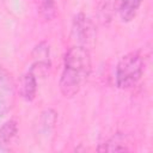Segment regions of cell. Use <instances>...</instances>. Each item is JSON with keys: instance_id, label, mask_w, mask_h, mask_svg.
<instances>
[{"instance_id": "5b68a950", "label": "cell", "mask_w": 153, "mask_h": 153, "mask_svg": "<svg viewBox=\"0 0 153 153\" xmlns=\"http://www.w3.org/2000/svg\"><path fill=\"white\" fill-rule=\"evenodd\" d=\"M18 134V123L16 120H8L0 127V149L8 151Z\"/></svg>"}, {"instance_id": "ba28073f", "label": "cell", "mask_w": 153, "mask_h": 153, "mask_svg": "<svg viewBox=\"0 0 153 153\" xmlns=\"http://www.w3.org/2000/svg\"><path fill=\"white\" fill-rule=\"evenodd\" d=\"M99 152H123V151H129V148L126 146L120 140V135L112 136L110 140H108L105 143H102L98 147Z\"/></svg>"}, {"instance_id": "277c9868", "label": "cell", "mask_w": 153, "mask_h": 153, "mask_svg": "<svg viewBox=\"0 0 153 153\" xmlns=\"http://www.w3.org/2000/svg\"><path fill=\"white\" fill-rule=\"evenodd\" d=\"M14 84L11 75L0 67V115L10 110L13 104Z\"/></svg>"}, {"instance_id": "8fae6325", "label": "cell", "mask_w": 153, "mask_h": 153, "mask_svg": "<svg viewBox=\"0 0 153 153\" xmlns=\"http://www.w3.org/2000/svg\"><path fill=\"white\" fill-rule=\"evenodd\" d=\"M115 12V2L114 0H103L99 6V19L103 23H108L111 20L112 14Z\"/></svg>"}, {"instance_id": "3957f363", "label": "cell", "mask_w": 153, "mask_h": 153, "mask_svg": "<svg viewBox=\"0 0 153 153\" xmlns=\"http://www.w3.org/2000/svg\"><path fill=\"white\" fill-rule=\"evenodd\" d=\"M72 35L74 39L79 42V45L88 49V47H92L96 41V27L93 22L84 13L76 14L73 19Z\"/></svg>"}, {"instance_id": "52a82bcc", "label": "cell", "mask_w": 153, "mask_h": 153, "mask_svg": "<svg viewBox=\"0 0 153 153\" xmlns=\"http://www.w3.org/2000/svg\"><path fill=\"white\" fill-rule=\"evenodd\" d=\"M142 0H120L118 13L122 22H130L136 16Z\"/></svg>"}, {"instance_id": "8992f818", "label": "cell", "mask_w": 153, "mask_h": 153, "mask_svg": "<svg viewBox=\"0 0 153 153\" xmlns=\"http://www.w3.org/2000/svg\"><path fill=\"white\" fill-rule=\"evenodd\" d=\"M37 92V78L29 71L26 72L19 81V93L23 99L31 102L36 97Z\"/></svg>"}, {"instance_id": "6da1fadb", "label": "cell", "mask_w": 153, "mask_h": 153, "mask_svg": "<svg viewBox=\"0 0 153 153\" xmlns=\"http://www.w3.org/2000/svg\"><path fill=\"white\" fill-rule=\"evenodd\" d=\"M91 73V56L82 45L71 47L63 59V71L60 79V91L66 98L75 96Z\"/></svg>"}, {"instance_id": "7a4b0ae2", "label": "cell", "mask_w": 153, "mask_h": 153, "mask_svg": "<svg viewBox=\"0 0 153 153\" xmlns=\"http://www.w3.org/2000/svg\"><path fill=\"white\" fill-rule=\"evenodd\" d=\"M143 59L137 51L124 55L116 67V85L120 88L135 86L143 73Z\"/></svg>"}, {"instance_id": "9c48e42d", "label": "cell", "mask_w": 153, "mask_h": 153, "mask_svg": "<svg viewBox=\"0 0 153 153\" xmlns=\"http://www.w3.org/2000/svg\"><path fill=\"white\" fill-rule=\"evenodd\" d=\"M32 57H33V63H44V65H50V59H49V47L45 42H41L38 45L35 47L32 51Z\"/></svg>"}, {"instance_id": "30bf717a", "label": "cell", "mask_w": 153, "mask_h": 153, "mask_svg": "<svg viewBox=\"0 0 153 153\" xmlns=\"http://www.w3.org/2000/svg\"><path fill=\"white\" fill-rule=\"evenodd\" d=\"M39 13L45 20H51L56 14L55 0H38Z\"/></svg>"}]
</instances>
